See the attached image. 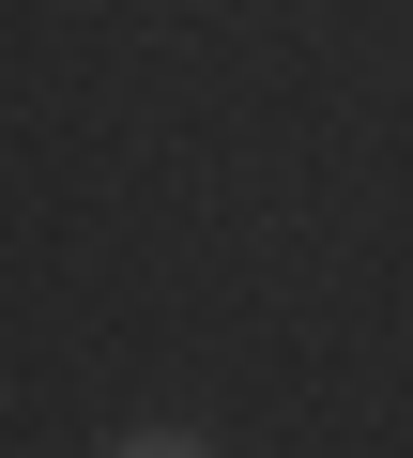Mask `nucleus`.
<instances>
[{
  "label": "nucleus",
  "mask_w": 413,
  "mask_h": 458,
  "mask_svg": "<svg viewBox=\"0 0 413 458\" xmlns=\"http://www.w3.org/2000/svg\"><path fill=\"white\" fill-rule=\"evenodd\" d=\"M108 458H215V443H168V428H138V443H108Z\"/></svg>",
  "instance_id": "1"
}]
</instances>
